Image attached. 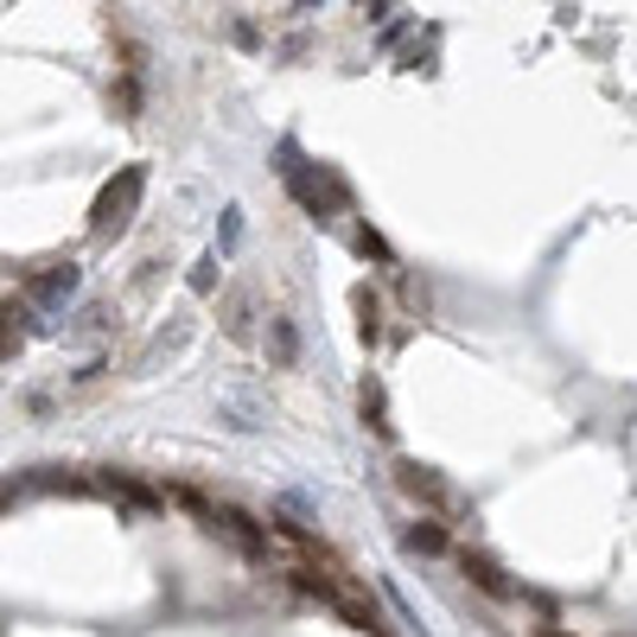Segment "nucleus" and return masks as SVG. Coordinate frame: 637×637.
Listing matches in <instances>:
<instances>
[{"mask_svg":"<svg viewBox=\"0 0 637 637\" xmlns=\"http://www.w3.org/2000/svg\"><path fill=\"white\" fill-rule=\"evenodd\" d=\"M287 191L300 198V211L312 224H332V211L351 204V186L338 179L332 166H294V173H287Z\"/></svg>","mask_w":637,"mask_h":637,"instance_id":"obj_2","label":"nucleus"},{"mask_svg":"<svg viewBox=\"0 0 637 637\" xmlns=\"http://www.w3.org/2000/svg\"><path fill=\"white\" fill-rule=\"evenodd\" d=\"M351 306H357V338L364 344H382V294H376L370 281H357L351 287Z\"/></svg>","mask_w":637,"mask_h":637,"instance_id":"obj_8","label":"nucleus"},{"mask_svg":"<svg viewBox=\"0 0 637 637\" xmlns=\"http://www.w3.org/2000/svg\"><path fill=\"white\" fill-rule=\"evenodd\" d=\"M191 287H198V294H211V287H217V256H204V262L191 268Z\"/></svg>","mask_w":637,"mask_h":637,"instance_id":"obj_15","label":"nucleus"},{"mask_svg":"<svg viewBox=\"0 0 637 637\" xmlns=\"http://www.w3.org/2000/svg\"><path fill=\"white\" fill-rule=\"evenodd\" d=\"M262 351H268V370H294V364H300V326H294L287 312H268Z\"/></svg>","mask_w":637,"mask_h":637,"instance_id":"obj_6","label":"nucleus"},{"mask_svg":"<svg viewBox=\"0 0 637 637\" xmlns=\"http://www.w3.org/2000/svg\"><path fill=\"white\" fill-rule=\"evenodd\" d=\"M90 491H103V497H121V504H128V510H141V517H148V510H160V504H166V497H160V491H148V485H134V479H96V485Z\"/></svg>","mask_w":637,"mask_h":637,"instance_id":"obj_9","label":"nucleus"},{"mask_svg":"<svg viewBox=\"0 0 637 637\" xmlns=\"http://www.w3.org/2000/svg\"><path fill=\"white\" fill-rule=\"evenodd\" d=\"M38 326H45V319H33L26 300H0V357H20L26 332H38Z\"/></svg>","mask_w":637,"mask_h":637,"instance_id":"obj_7","label":"nucleus"},{"mask_svg":"<svg viewBox=\"0 0 637 637\" xmlns=\"http://www.w3.org/2000/svg\"><path fill=\"white\" fill-rule=\"evenodd\" d=\"M529 637H574V632H562V625H535Z\"/></svg>","mask_w":637,"mask_h":637,"instance_id":"obj_18","label":"nucleus"},{"mask_svg":"<svg viewBox=\"0 0 637 637\" xmlns=\"http://www.w3.org/2000/svg\"><path fill=\"white\" fill-rule=\"evenodd\" d=\"M402 548L409 555H447V529L434 523V517H421V523L402 529Z\"/></svg>","mask_w":637,"mask_h":637,"instance_id":"obj_10","label":"nucleus"},{"mask_svg":"<svg viewBox=\"0 0 637 637\" xmlns=\"http://www.w3.org/2000/svg\"><path fill=\"white\" fill-rule=\"evenodd\" d=\"M452 562H459V574H465L479 593H491V600H510V593H517V587H510V574L491 562L485 548H452Z\"/></svg>","mask_w":637,"mask_h":637,"instance_id":"obj_5","label":"nucleus"},{"mask_svg":"<svg viewBox=\"0 0 637 637\" xmlns=\"http://www.w3.org/2000/svg\"><path fill=\"white\" fill-rule=\"evenodd\" d=\"M217 409H224V414H236L229 427H243V434H249V427H262V421H268V414L256 409L249 396H243V389H224V396H217Z\"/></svg>","mask_w":637,"mask_h":637,"instance_id":"obj_11","label":"nucleus"},{"mask_svg":"<svg viewBox=\"0 0 637 637\" xmlns=\"http://www.w3.org/2000/svg\"><path fill=\"white\" fill-rule=\"evenodd\" d=\"M115 103H121V121H134V115H141V90H134V76L121 83V96H115Z\"/></svg>","mask_w":637,"mask_h":637,"instance_id":"obj_16","label":"nucleus"},{"mask_svg":"<svg viewBox=\"0 0 637 637\" xmlns=\"http://www.w3.org/2000/svg\"><path fill=\"white\" fill-rule=\"evenodd\" d=\"M236 236H243V211L229 204V211H224V256H229V249H236Z\"/></svg>","mask_w":637,"mask_h":637,"instance_id":"obj_17","label":"nucleus"},{"mask_svg":"<svg viewBox=\"0 0 637 637\" xmlns=\"http://www.w3.org/2000/svg\"><path fill=\"white\" fill-rule=\"evenodd\" d=\"M364 421H370V434H396V421H389V396H382V382H364Z\"/></svg>","mask_w":637,"mask_h":637,"instance_id":"obj_12","label":"nucleus"},{"mask_svg":"<svg viewBox=\"0 0 637 637\" xmlns=\"http://www.w3.org/2000/svg\"><path fill=\"white\" fill-rule=\"evenodd\" d=\"M76 287H83V268H76V262H51V268H38L33 281H26V294H20V300L33 306V312H58Z\"/></svg>","mask_w":637,"mask_h":637,"instance_id":"obj_4","label":"nucleus"},{"mask_svg":"<svg viewBox=\"0 0 637 637\" xmlns=\"http://www.w3.org/2000/svg\"><path fill=\"white\" fill-rule=\"evenodd\" d=\"M141 191H148V166H121L109 186L96 191V204H90V229L109 243L121 229L134 224V211H141Z\"/></svg>","mask_w":637,"mask_h":637,"instance_id":"obj_1","label":"nucleus"},{"mask_svg":"<svg viewBox=\"0 0 637 637\" xmlns=\"http://www.w3.org/2000/svg\"><path fill=\"white\" fill-rule=\"evenodd\" d=\"M396 485L409 491L421 510H434V517H459V510H465V504H459V491H452L434 465H421V459H402V465H396Z\"/></svg>","mask_w":637,"mask_h":637,"instance_id":"obj_3","label":"nucleus"},{"mask_svg":"<svg viewBox=\"0 0 637 637\" xmlns=\"http://www.w3.org/2000/svg\"><path fill=\"white\" fill-rule=\"evenodd\" d=\"M224 332H229V338H249V300H243V294L224 306Z\"/></svg>","mask_w":637,"mask_h":637,"instance_id":"obj_13","label":"nucleus"},{"mask_svg":"<svg viewBox=\"0 0 637 637\" xmlns=\"http://www.w3.org/2000/svg\"><path fill=\"white\" fill-rule=\"evenodd\" d=\"M351 243H357V256H376V262H389V243H382V236H376V229H357V236H351Z\"/></svg>","mask_w":637,"mask_h":637,"instance_id":"obj_14","label":"nucleus"}]
</instances>
